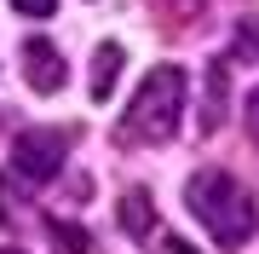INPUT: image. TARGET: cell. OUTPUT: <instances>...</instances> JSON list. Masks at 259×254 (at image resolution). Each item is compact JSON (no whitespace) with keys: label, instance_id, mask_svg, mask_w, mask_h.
I'll use <instances>...</instances> for the list:
<instances>
[{"label":"cell","instance_id":"8fae6325","mask_svg":"<svg viewBox=\"0 0 259 254\" xmlns=\"http://www.w3.org/2000/svg\"><path fill=\"white\" fill-rule=\"evenodd\" d=\"M12 6H18L23 18H52V12H58V0H12Z\"/></svg>","mask_w":259,"mask_h":254},{"label":"cell","instance_id":"277c9868","mask_svg":"<svg viewBox=\"0 0 259 254\" xmlns=\"http://www.w3.org/2000/svg\"><path fill=\"white\" fill-rule=\"evenodd\" d=\"M23 76H29L35 93H58V87H64V58H58L47 41H29L23 47Z\"/></svg>","mask_w":259,"mask_h":254},{"label":"cell","instance_id":"6da1fadb","mask_svg":"<svg viewBox=\"0 0 259 254\" xmlns=\"http://www.w3.org/2000/svg\"><path fill=\"white\" fill-rule=\"evenodd\" d=\"M185 202H190V214L207 226V237L219 248H242L253 237V226H259V214H253V197L236 185L231 173H219V168H202L185 185Z\"/></svg>","mask_w":259,"mask_h":254},{"label":"cell","instance_id":"5b68a950","mask_svg":"<svg viewBox=\"0 0 259 254\" xmlns=\"http://www.w3.org/2000/svg\"><path fill=\"white\" fill-rule=\"evenodd\" d=\"M121 231H127L133 243H144V237L156 231V202H150V191H127V197H121Z\"/></svg>","mask_w":259,"mask_h":254},{"label":"cell","instance_id":"5bb4252c","mask_svg":"<svg viewBox=\"0 0 259 254\" xmlns=\"http://www.w3.org/2000/svg\"><path fill=\"white\" fill-rule=\"evenodd\" d=\"M173 254H190V248H173Z\"/></svg>","mask_w":259,"mask_h":254},{"label":"cell","instance_id":"9c48e42d","mask_svg":"<svg viewBox=\"0 0 259 254\" xmlns=\"http://www.w3.org/2000/svg\"><path fill=\"white\" fill-rule=\"evenodd\" d=\"M231 47H236V58H242V64H259V18H236Z\"/></svg>","mask_w":259,"mask_h":254},{"label":"cell","instance_id":"7c38bea8","mask_svg":"<svg viewBox=\"0 0 259 254\" xmlns=\"http://www.w3.org/2000/svg\"><path fill=\"white\" fill-rule=\"evenodd\" d=\"M242 122H248V133H253V144H259V87H253V98H248V116H242Z\"/></svg>","mask_w":259,"mask_h":254},{"label":"cell","instance_id":"3957f363","mask_svg":"<svg viewBox=\"0 0 259 254\" xmlns=\"http://www.w3.org/2000/svg\"><path fill=\"white\" fill-rule=\"evenodd\" d=\"M64 151H69L64 133L29 127V133H18V139H12V173L29 179V185H47V179H58V168H64Z\"/></svg>","mask_w":259,"mask_h":254},{"label":"cell","instance_id":"8992f818","mask_svg":"<svg viewBox=\"0 0 259 254\" xmlns=\"http://www.w3.org/2000/svg\"><path fill=\"white\" fill-rule=\"evenodd\" d=\"M115 76H121V47H115V41H104V47L93 52V76H87V87H93L98 104L115 93Z\"/></svg>","mask_w":259,"mask_h":254},{"label":"cell","instance_id":"52a82bcc","mask_svg":"<svg viewBox=\"0 0 259 254\" xmlns=\"http://www.w3.org/2000/svg\"><path fill=\"white\" fill-rule=\"evenodd\" d=\"M225 122V64H207V104H202V133H219Z\"/></svg>","mask_w":259,"mask_h":254},{"label":"cell","instance_id":"ba28073f","mask_svg":"<svg viewBox=\"0 0 259 254\" xmlns=\"http://www.w3.org/2000/svg\"><path fill=\"white\" fill-rule=\"evenodd\" d=\"M47 237H52V254H93V237L69 220H47Z\"/></svg>","mask_w":259,"mask_h":254},{"label":"cell","instance_id":"4fadbf2b","mask_svg":"<svg viewBox=\"0 0 259 254\" xmlns=\"http://www.w3.org/2000/svg\"><path fill=\"white\" fill-rule=\"evenodd\" d=\"M0 254H23V248H0Z\"/></svg>","mask_w":259,"mask_h":254},{"label":"cell","instance_id":"30bf717a","mask_svg":"<svg viewBox=\"0 0 259 254\" xmlns=\"http://www.w3.org/2000/svg\"><path fill=\"white\" fill-rule=\"evenodd\" d=\"M18 214H23V197L6 185V173H0V220H18Z\"/></svg>","mask_w":259,"mask_h":254},{"label":"cell","instance_id":"7a4b0ae2","mask_svg":"<svg viewBox=\"0 0 259 254\" xmlns=\"http://www.w3.org/2000/svg\"><path fill=\"white\" fill-rule=\"evenodd\" d=\"M185 93H190L185 69L179 64H156L144 76V87L133 93V104H127V139L167 144L179 133V116H185Z\"/></svg>","mask_w":259,"mask_h":254}]
</instances>
